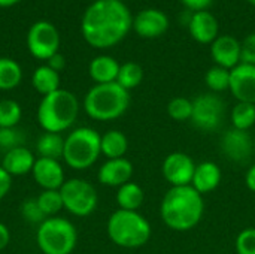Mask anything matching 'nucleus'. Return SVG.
<instances>
[{"mask_svg":"<svg viewBox=\"0 0 255 254\" xmlns=\"http://www.w3.org/2000/svg\"><path fill=\"white\" fill-rule=\"evenodd\" d=\"M33 88L43 96H48L57 90H60V73L51 69L48 64L39 66L31 76Z\"/></svg>","mask_w":255,"mask_h":254,"instance_id":"23","label":"nucleus"},{"mask_svg":"<svg viewBox=\"0 0 255 254\" xmlns=\"http://www.w3.org/2000/svg\"><path fill=\"white\" fill-rule=\"evenodd\" d=\"M205 84L214 93H221L230 88V70L221 66H212L205 75Z\"/></svg>","mask_w":255,"mask_h":254,"instance_id":"30","label":"nucleus"},{"mask_svg":"<svg viewBox=\"0 0 255 254\" xmlns=\"http://www.w3.org/2000/svg\"><path fill=\"white\" fill-rule=\"evenodd\" d=\"M221 177V169L215 162H202L196 166L191 187L196 189L202 196H205L220 186Z\"/></svg>","mask_w":255,"mask_h":254,"instance_id":"20","label":"nucleus"},{"mask_svg":"<svg viewBox=\"0 0 255 254\" xmlns=\"http://www.w3.org/2000/svg\"><path fill=\"white\" fill-rule=\"evenodd\" d=\"M127 150L128 139L121 130H108L100 136V151L108 160L124 157Z\"/></svg>","mask_w":255,"mask_h":254,"instance_id":"22","label":"nucleus"},{"mask_svg":"<svg viewBox=\"0 0 255 254\" xmlns=\"http://www.w3.org/2000/svg\"><path fill=\"white\" fill-rule=\"evenodd\" d=\"M242 63L255 66V31L242 40Z\"/></svg>","mask_w":255,"mask_h":254,"instance_id":"36","label":"nucleus"},{"mask_svg":"<svg viewBox=\"0 0 255 254\" xmlns=\"http://www.w3.org/2000/svg\"><path fill=\"white\" fill-rule=\"evenodd\" d=\"M19 211H21L22 219H24L25 222H28V223L40 225V223H43V222L46 220V217H45V214L42 213V210H40V207H39V204H37L36 199H25V201L21 204Z\"/></svg>","mask_w":255,"mask_h":254,"instance_id":"34","label":"nucleus"},{"mask_svg":"<svg viewBox=\"0 0 255 254\" xmlns=\"http://www.w3.org/2000/svg\"><path fill=\"white\" fill-rule=\"evenodd\" d=\"M169 16L155 7H146L142 9L133 16V25L131 28L145 39H155L163 36L169 30Z\"/></svg>","mask_w":255,"mask_h":254,"instance_id":"13","label":"nucleus"},{"mask_svg":"<svg viewBox=\"0 0 255 254\" xmlns=\"http://www.w3.org/2000/svg\"><path fill=\"white\" fill-rule=\"evenodd\" d=\"M36 243L42 254H72L78 244V232L67 219L49 217L39 225Z\"/></svg>","mask_w":255,"mask_h":254,"instance_id":"7","label":"nucleus"},{"mask_svg":"<svg viewBox=\"0 0 255 254\" xmlns=\"http://www.w3.org/2000/svg\"><path fill=\"white\" fill-rule=\"evenodd\" d=\"M167 115L175 121H190L193 115V100L187 97H175L167 103Z\"/></svg>","mask_w":255,"mask_h":254,"instance_id":"32","label":"nucleus"},{"mask_svg":"<svg viewBox=\"0 0 255 254\" xmlns=\"http://www.w3.org/2000/svg\"><path fill=\"white\" fill-rule=\"evenodd\" d=\"M190 12L208 10L214 0H179Z\"/></svg>","mask_w":255,"mask_h":254,"instance_id":"37","label":"nucleus"},{"mask_svg":"<svg viewBox=\"0 0 255 254\" xmlns=\"http://www.w3.org/2000/svg\"><path fill=\"white\" fill-rule=\"evenodd\" d=\"M109 240L121 249H140L151 240V223L137 211L117 210L106 223Z\"/></svg>","mask_w":255,"mask_h":254,"instance_id":"5","label":"nucleus"},{"mask_svg":"<svg viewBox=\"0 0 255 254\" xmlns=\"http://www.w3.org/2000/svg\"><path fill=\"white\" fill-rule=\"evenodd\" d=\"M120 63L111 55H99L94 57L88 66L90 78L96 84H109L117 82V76L120 72Z\"/></svg>","mask_w":255,"mask_h":254,"instance_id":"21","label":"nucleus"},{"mask_svg":"<svg viewBox=\"0 0 255 254\" xmlns=\"http://www.w3.org/2000/svg\"><path fill=\"white\" fill-rule=\"evenodd\" d=\"M10 243V231L4 223L0 222V252L4 250Z\"/></svg>","mask_w":255,"mask_h":254,"instance_id":"40","label":"nucleus"},{"mask_svg":"<svg viewBox=\"0 0 255 254\" xmlns=\"http://www.w3.org/2000/svg\"><path fill=\"white\" fill-rule=\"evenodd\" d=\"M187 25L190 36L202 45H211L220 36V22L209 9L191 12Z\"/></svg>","mask_w":255,"mask_h":254,"instance_id":"15","label":"nucleus"},{"mask_svg":"<svg viewBox=\"0 0 255 254\" xmlns=\"http://www.w3.org/2000/svg\"><path fill=\"white\" fill-rule=\"evenodd\" d=\"M232 123L235 129L248 132L255 124V103L238 102L232 109Z\"/></svg>","mask_w":255,"mask_h":254,"instance_id":"28","label":"nucleus"},{"mask_svg":"<svg viewBox=\"0 0 255 254\" xmlns=\"http://www.w3.org/2000/svg\"><path fill=\"white\" fill-rule=\"evenodd\" d=\"M79 114V100L69 90L60 88L43 96L37 106V121L43 132L61 133L70 129Z\"/></svg>","mask_w":255,"mask_h":254,"instance_id":"3","label":"nucleus"},{"mask_svg":"<svg viewBox=\"0 0 255 254\" xmlns=\"http://www.w3.org/2000/svg\"><path fill=\"white\" fill-rule=\"evenodd\" d=\"M28 52L37 60H49L54 54L60 52V33L54 24L40 19L36 21L27 33Z\"/></svg>","mask_w":255,"mask_h":254,"instance_id":"10","label":"nucleus"},{"mask_svg":"<svg viewBox=\"0 0 255 254\" xmlns=\"http://www.w3.org/2000/svg\"><path fill=\"white\" fill-rule=\"evenodd\" d=\"M21 0H0V7H10L16 3H19Z\"/></svg>","mask_w":255,"mask_h":254,"instance_id":"42","label":"nucleus"},{"mask_svg":"<svg viewBox=\"0 0 255 254\" xmlns=\"http://www.w3.org/2000/svg\"><path fill=\"white\" fill-rule=\"evenodd\" d=\"M33 180L43 190H60L64 184V169L60 160L37 157L31 171Z\"/></svg>","mask_w":255,"mask_h":254,"instance_id":"17","label":"nucleus"},{"mask_svg":"<svg viewBox=\"0 0 255 254\" xmlns=\"http://www.w3.org/2000/svg\"><path fill=\"white\" fill-rule=\"evenodd\" d=\"M133 171V165L128 159H111L100 166L97 180L100 184L108 187H121L131 180Z\"/></svg>","mask_w":255,"mask_h":254,"instance_id":"18","label":"nucleus"},{"mask_svg":"<svg viewBox=\"0 0 255 254\" xmlns=\"http://www.w3.org/2000/svg\"><path fill=\"white\" fill-rule=\"evenodd\" d=\"M46 64H48L51 69H54L55 72L60 73V72L66 67V58H64L63 54L57 52V54H54L49 60H46Z\"/></svg>","mask_w":255,"mask_h":254,"instance_id":"39","label":"nucleus"},{"mask_svg":"<svg viewBox=\"0 0 255 254\" xmlns=\"http://www.w3.org/2000/svg\"><path fill=\"white\" fill-rule=\"evenodd\" d=\"M93 1H96V0H93Z\"/></svg>","mask_w":255,"mask_h":254,"instance_id":"45","label":"nucleus"},{"mask_svg":"<svg viewBox=\"0 0 255 254\" xmlns=\"http://www.w3.org/2000/svg\"><path fill=\"white\" fill-rule=\"evenodd\" d=\"M34 162H36L34 154L27 147L22 145L6 151L1 160V168L10 177H21V175L31 174Z\"/></svg>","mask_w":255,"mask_h":254,"instance_id":"19","label":"nucleus"},{"mask_svg":"<svg viewBox=\"0 0 255 254\" xmlns=\"http://www.w3.org/2000/svg\"><path fill=\"white\" fill-rule=\"evenodd\" d=\"M226 117V103L215 93H205L193 100L191 123L202 132H215Z\"/></svg>","mask_w":255,"mask_h":254,"instance_id":"9","label":"nucleus"},{"mask_svg":"<svg viewBox=\"0 0 255 254\" xmlns=\"http://www.w3.org/2000/svg\"><path fill=\"white\" fill-rule=\"evenodd\" d=\"M24 142H25V135L18 127L0 129V147L4 148L6 151L16 147H22Z\"/></svg>","mask_w":255,"mask_h":254,"instance_id":"33","label":"nucleus"},{"mask_svg":"<svg viewBox=\"0 0 255 254\" xmlns=\"http://www.w3.org/2000/svg\"><path fill=\"white\" fill-rule=\"evenodd\" d=\"M36 201L46 219L57 217V214L61 210H64L60 190H42V193L36 198Z\"/></svg>","mask_w":255,"mask_h":254,"instance_id":"29","label":"nucleus"},{"mask_svg":"<svg viewBox=\"0 0 255 254\" xmlns=\"http://www.w3.org/2000/svg\"><path fill=\"white\" fill-rule=\"evenodd\" d=\"M221 151L227 160L242 165L247 163L254 154V139L247 130L230 129L221 138Z\"/></svg>","mask_w":255,"mask_h":254,"instance_id":"12","label":"nucleus"},{"mask_svg":"<svg viewBox=\"0 0 255 254\" xmlns=\"http://www.w3.org/2000/svg\"><path fill=\"white\" fill-rule=\"evenodd\" d=\"M254 154H255V139H254Z\"/></svg>","mask_w":255,"mask_h":254,"instance_id":"44","label":"nucleus"},{"mask_svg":"<svg viewBox=\"0 0 255 254\" xmlns=\"http://www.w3.org/2000/svg\"><path fill=\"white\" fill-rule=\"evenodd\" d=\"M12 187V177L1 168L0 165V201L7 196Z\"/></svg>","mask_w":255,"mask_h":254,"instance_id":"38","label":"nucleus"},{"mask_svg":"<svg viewBox=\"0 0 255 254\" xmlns=\"http://www.w3.org/2000/svg\"><path fill=\"white\" fill-rule=\"evenodd\" d=\"M238 102L255 103V66L241 63L230 70V88Z\"/></svg>","mask_w":255,"mask_h":254,"instance_id":"16","label":"nucleus"},{"mask_svg":"<svg viewBox=\"0 0 255 254\" xmlns=\"http://www.w3.org/2000/svg\"><path fill=\"white\" fill-rule=\"evenodd\" d=\"M22 109L18 102L12 99L0 100V129L16 127L21 121Z\"/></svg>","mask_w":255,"mask_h":254,"instance_id":"31","label":"nucleus"},{"mask_svg":"<svg viewBox=\"0 0 255 254\" xmlns=\"http://www.w3.org/2000/svg\"><path fill=\"white\" fill-rule=\"evenodd\" d=\"M36 151H37L39 157L60 160V159H63L64 138L60 133L45 132L43 135L39 136V139L36 142Z\"/></svg>","mask_w":255,"mask_h":254,"instance_id":"25","label":"nucleus"},{"mask_svg":"<svg viewBox=\"0 0 255 254\" xmlns=\"http://www.w3.org/2000/svg\"><path fill=\"white\" fill-rule=\"evenodd\" d=\"M100 133L91 127H78L64 138V163L75 171L90 169L100 157Z\"/></svg>","mask_w":255,"mask_h":254,"instance_id":"6","label":"nucleus"},{"mask_svg":"<svg viewBox=\"0 0 255 254\" xmlns=\"http://www.w3.org/2000/svg\"><path fill=\"white\" fill-rule=\"evenodd\" d=\"M211 55L217 66L235 69L242 63V42L230 34H220L211 43Z\"/></svg>","mask_w":255,"mask_h":254,"instance_id":"14","label":"nucleus"},{"mask_svg":"<svg viewBox=\"0 0 255 254\" xmlns=\"http://www.w3.org/2000/svg\"><path fill=\"white\" fill-rule=\"evenodd\" d=\"M247 1H248L250 4H253V6H254V7H255V0H247Z\"/></svg>","mask_w":255,"mask_h":254,"instance_id":"43","label":"nucleus"},{"mask_svg":"<svg viewBox=\"0 0 255 254\" xmlns=\"http://www.w3.org/2000/svg\"><path fill=\"white\" fill-rule=\"evenodd\" d=\"M245 184L248 187V190H251L253 193H255V163L247 171L245 175Z\"/></svg>","mask_w":255,"mask_h":254,"instance_id":"41","label":"nucleus"},{"mask_svg":"<svg viewBox=\"0 0 255 254\" xmlns=\"http://www.w3.org/2000/svg\"><path fill=\"white\" fill-rule=\"evenodd\" d=\"M143 79V69L140 64L134 61H127L120 66V72L117 76V82L127 91L140 85Z\"/></svg>","mask_w":255,"mask_h":254,"instance_id":"27","label":"nucleus"},{"mask_svg":"<svg viewBox=\"0 0 255 254\" xmlns=\"http://www.w3.org/2000/svg\"><path fill=\"white\" fill-rule=\"evenodd\" d=\"M203 213V196L191 186L170 187L160 205L163 223L175 232H188L194 229L200 223Z\"/></svg>","mask_w":255,"mask_h":254,"instance_id":"2","label":"nucleus"},{"mask_svg":"<svg viewBox=\"0 0 255 254\" xmlns=\"http://www.w3.org/2000/svg\"><path fill=\"white\" fill-rule=\"evenodd\" d=\"M131 25L133 15L123 0H96L82 15L81 33L88 45L105 49L120 43Z\"/></svg>","mask_w":255,"mask_h":254,"instance_id":"1","label":"nucleus"},{"mask_svg":"<svg viewBox=\"0 0 255 254\" xmlns=\"http://www.w3.org/2000/svg\"><path fill=\"white\" fill-rule=\"evenodd\" d=\"M22 79V69L18 61L0 57V90L9 91L19 85Z\"/></svg>","mask_w":255,"mask_h":254,"instance_id":"26","label":"nucleus"},{"mask_svg":"<svg viewBox=\"0 0 255 254\" xmlns=\"http://www.w3.org/2000/svg\"><path fill=\"white\" fill-rule=\"evenodd\" d=\"M196 166L197 165L188 154L175 151L166 156V159L163 160L161 172L170 187H184L191 186Z\"/></svg>","mask_w":255,"mask_h":254,"instance_id":"11","label":"nucleus"},{"mask_svg":"<svg viewBox=\"0 0 255 254\" xmlns=\"http://www.w3.org/2000/svg\"><path fill=\"white\" fill-rule=\"evenodd\" d=\"M145 201V193L142 187L133 181L126 183L124 186L118 187L117 192V204L118 210H126V211H137Z\"/></svg>","mask_w":255,"mask_h":254,"instance_id":"24","label":"nucleus"},{"mask_svg":"<svg viewBox=\"0 0 255 254\" xmlns=\"http://www.w3.org/2000/svg\"><path fill=\"white\" fill-rule=\"evenodd\" d=\"M63 207L75 217L91 216L99 204V195L94 186L81 178L66 180L60 189Z\"/></svg>","mask_w":255,"mask_h":254,"instance_id":"8","label":"nucleus"},{"mask_svg":"<svg viewBox=\"0 0 255 254\" xmlns=\"http://www.w3.org/2000/svg\"><path fill=\"white\" fill-rule=\"evenodd\" d=\"M235 249L238 254H255V228H247L239 232Z\"/></svg>","mask_w":255,"mask_h":254,"instance_id":"35","label":"nucleus"},{"mask_svg":"<svg viewBox=\"0 0 255 254\" xmlns=\"http://www.w3.org/2000/svg\"><path fill=\"white\" fill-rule=\"evenodd\" d=\"M130 106V91L118 82L96 84L84 97L85 114L96 121H112L127 112Z\"/></svg>","mask_w":255,"mask_h":254,"instance_id":"4","label":"nucleus"}]
</instances>
